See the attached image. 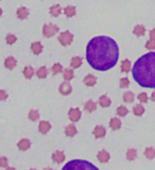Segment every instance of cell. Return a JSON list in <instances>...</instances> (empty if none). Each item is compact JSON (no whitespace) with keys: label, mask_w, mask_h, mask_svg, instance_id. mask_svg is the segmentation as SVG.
<instances>
[{"label":"cell","mask_w":155,"mask_h":170,"mask_svg":"<svg viewBox=\"0 0 155 170\" xmlns=\"http://www.w3.org/2000/svg\"><path fill=\"white\" fill-rule=\"evenodd\" d=\"M128 109L124 106H119L118 109H117V114H118V116H120V117H124L126 114H128Z\"/></svg>","instance_id":"obj_35"},{"label":"cell","mask_w":155,"mask_h":170,"mask_svg":"<svg viewBox=\"0 0 155 170\" xmlns=\"http://www.w3.org/2000/svg\"><path fill=\"white\" fill-rule=\"evenodd\" d=\"M84 107H85V110H86L87 112H94V111H96V109H97V104L95 103L94 101H92V100H89V101H87L86 103H85L84 105Z\"/></svg>","instance_id":"obj_28"},{"label":"cell","mask_w":155,"mask_h":170,"mask_svg":"<svg viewBox=\"0 0 155 170\" xmlns=\"http://www.w3.org/2000/svg\"><path fill=\"white\" fill-rule=\"evenodd\" d=\"M73 77H75V75H73V70H72V69H65V70L63 71L64 80L70 81V80H72V79H73Z\"/></svg>","instance_id":"obj_23"},{"label":"cell","mask_w":155,"mask_h":170,"mask_svg":"<svg viewBox=\"0 0 155 170\" xmlns=\"http://www.w3.org/2000/svg\"><path fill=\"white\" fill-rule=\"evenodd\" d=\"M29 16V10L25 6H20L19 9L17 10V17L19 19H26Z\"/></svg>","instance_id":"obj_13"},{"label":"cell","mask_w":155,"mask_h":170,"mask_svg":"<svg viewBox=\"0 0 155 170\" xmlns=\"http://www.w3.org/2000/svg\"><path fill=\"white\" fill-rule=\"evenodd\" d=\"M97 159H98V161L101 163H106V162H108V160H109V154L105 151V150H102V151H100L98 153Z\"/></svg>","instance_id":"obj_15"},{"label":"cell","mask_w":155,"mask_h":170,"mask_svg":"<svg viewBox=\"0 0 155 170\" xmlns=\"http://www.w3.org/2000/svg\"><path fill=\"white\" fill-rule=\"evenodd\" d=\"M29 119L32 121H37L39 119V113L36 110H31L29 113Z\"/></svg>","instance_id":"obj_33"},{"label":"cell","mask_w":155,"mask_h":170,"mask_svg":"<svg viewBox=\"0 0 155 170\" xmlns=\"http://www.w3.org/2000/svg\"><path fill=\"white\" fill-rule=\"evenodd\" d=\"M73 40V35L69 31H64L59 34V42L61 43L62 46H69Z\"/></svg>","instance_id":"obj_5"},{"label":"cell","mask_w":155,"mask_h":170,"mask_svg":"<svg viewBox=\"0 0 155 170\" xmlns=\"http://www.w3.org/2000/svg\"><path fill=\"white\" fill-rule=\"evenodd\" d=\"M106 134V130L104 126H97L96 128H95V131H94V135L96 138H102L104 137Z\"/></svg>","instance_id":"obj_9"},{"label":"cell","mask_w":155,"mask_h":170,"mask_svg":"<svg viewBox=\"0 0 155 170\" xmlns=\"http://www.w3.org/2000/svg\"><path fill=\"white\" fill-rule=\"evenodd\" d=\"M132 75L140 86L155 88V52H149L139 57L135 62Z\"/></svg>","instance_id":"obj_2"},{"label":"cell","mask_w":155,"mask_h":170,"mask_svg":"<svg viewBox=\"0 0 155 170\" xmlns=\"http://www.w3.org/2000/svg\"><path fill=\"white\" fill-rule=\"evenodd\" d=\"M64 14H65L67 17H72L75 15V8L72 6H68L64 9Z\"/></svg>","instance_id":"obj_22"},{"label":"cell","mask_w":155,"mask_h":170,"mask_svg":"<svg viewBox=\"0 0 155 170\" xmlns=\"http://www.w3.org/2000/svg\"><path fill=\"white\" fill-rule=\"evenodd\" d=\"M6 43H8L9 45H12V44H14V43L16 42V37L14 36L13 34H9L8 36H6Z\"/></svg>","instance_id":"obj_38"},{"label":"cell","mask_w":155,"mask_h":170,"mask_svg":"<svg viewBox=\"0 0 155 170\" xmlns=\"http://www.w3.org/2000/svg\"><path fill=\"white\" fill-rule=\"evenodd\" d=\"M145 48L149 50H154L155 49V38L150 37V39L145 44Z\"/></svg>","instance_id":"obj_36"},{"label":"cell","mask_w":155,"mask_h":170,"mask_svg":"<svg viewBox=\"0 0 155 170\" xmlns=\"http://www.w3.org/2000/svg\"><path fill=\"white\" fill-rule=\"evenodd\" d=\"M84 83L87 86H94L97 83V79L95 76L92 75H87L84 79Z\"/></svg>","instance_id":"obj_18"},{"label":"cell","mask_w":155,"mask_h":170,"mask_svg":"<svg viewBox=\"0 0 155 170\" xmlns=\"http://www.w3.org/2000/svg\"><path fill=\"white\" fill-rule=\"evenodd\" d=\"M145 156L149 160H152L155 157V149L154 148H147L145 150Z\"/></svg>","instance_id":"obj_31"},{"label":"cell","mask_w":155,"mask_h":170,"mask_svg":"<svg viewBox=\"0 0 155 170\" xmlns=\"http://www.w3.org/2000/svg\"><path fill=\"white\" fill-rule=\"evenodd\" d=\"M63 169H97V167L86 161L75 160L66 164Z\"/></svg>","instance_id":"obj_3"},{"label":"cell","mask_w":155,"mask_h":170,"mask_svg":"<svg viewBox=\"0 0 155 170\" xmlns=\"http://www.w3.org/2000/svg\"><path fill=\"white\" fill-rule=\"evenodd\" d=\"M109 126H111V129H112V130H114V131H116V130H118V129H120V126H121L120 119H118V118H112L111 121H109Z\"/></svg>","instance_id":"obj_17"},{"label":"cell","mask_w":155,"mask_h":170,"mask_svg":"<svg viewBox=\"0 0 155 170\" xmlns=\"http://www.w3.org/2000/svg\"><path fill=\"white\" fill-rule=\"evenodd\" d=\"M119 57L118 45L108 36H97L89 40L86 47V60L96 70L106 71L117 64Z\"/></svg>","instance_id":"obj_1"},{"label":"cell","mask_w":155,"mask_h":170,"mask_svg":"<svg viewBox=\"0 0 155 170\" xmlns=\"http://www.w3.org/2000/svg\"><path fill=\"white\" fill-rule=\"evenodd\" d=\"M112 103V101H111V99H109L107 96H102V97H100V99H99V104L101 105L102 107H108L109 105H111Z\"/></svg>","instance_id":"obj_19"},{"label":"cell","mask_w":155,"mask_h":170,"mask_svg":"<svg viewBox=\"0 0 155 170\" xmlns=\"http://www.w3.org/2000/svg\"><path fill=\"white\" fill-rule=\"evenodd\" d=\"M31 51L33 52L34 54H39V53H42V51H43V46H42V44H40L39 42H35V43H33L32 45H31Z\"/></svg>","instance_id":"obj_16"},{"label":"cell","mask_w":155,"mask_h":170,"mask_svg":"<svg viewBox=\"0 0 155 170\" xmlns=\"http://www.w3.org/2000/svg\"><path fill=\"white\" fill-rule=\"evenodd\" d=\"M69 119H70L72 122H77V121L80 120L81 118V112L79 109H70L68 113Z\"/></svg>","instance_id":"obj_6"},{"label":"cell","mask_w":155,"mask_h":170,"mask_svg":"<svg viewBox=\"0 0 155 170\" xmlns=\"http://www.w3.org/2000/svg\"><path fill=\"white\" fill-rule=\"evenodd\" d=\"M131 70V63L128 60H124L121 63V71L122 73H128Z\"/></svg>","instance_id":"obj_29"},{"label":"cell","mask_w":155,"mask_h":170,"mask_svg":"<svg viewBox=\"0 0 155 170\" xmlns=\"http://www.w3.org/2000/svg\"><path fill=\"white\" fill-rule=\"evenodd\" d=\"M151 99H152V101H154L155 102V92L152 94V96H151Z\"/></svg>","instance_id":"obj_43"},{"label":"cell","mask_w":155,"mask_h":170,"mask_svg":"<svg viewBox=\"0 0 155 170\" xmlns=\"http://www.w3.org/2000/svg\"><path fill=\"white\" fill-rule=\"evenodd\" d=\"M130 85V81H128V78H122L120 80V87L121 88H126Z\"/></svg>","instance_id":"obj_37"},{"label":"cell","mask_w":155,"mask_h":170,"mask_svg":"<svg viewBox=\"0 0 155 170\" xmlns=\"http://www.w3.org/2000/svg\"><path fill=\"white\" fill-rule=\"evenodd\" d=\"M64 132H65V134L67 136H69V137H72V136H75V134H77V128H75L73 124H69V126H65V130H64Z\"/></svg>","instance_id":"obj_14"},{"label":"cell","mask_w":155,"mask_h":170,"mask_svg":"<svg viewBox=\"0 0 155 170\" xmlns=\"http://www.w3.org/2000/svg\"><path fill=\"white\" fill-rule=\"evenodd\" d=\"M62 70H63V67H62L61 64L56 63L52 66V73H53V75H58V73H62Z\"/></svg>","instance_id":"obj_34"},{"label":"cell","mask_w":155,"mask_h":170,"mask_svg":"<svg viewBox=\"0 0 155 170\" xmlns=\"http://www.w3.org/2000/svg\"><path fill=\"white\" fill-rule=\"evenodd\" d=\"M134 99H135V96L134 94H133L132 92H126L124 95H123V101L124 102H133L134 101Z\"/></svg>","instance_id":"obj_32"},{"label":"cell","mask_w":155,"mask_h":170,"mask_svg":"<svg viewBox=\"0 0 155 170\" xmlns=\"http://www.w3.org/2000/svg\"><path fill=\"white\" fill-rule=\"evenodd\" d=\"M36 75L39 79H45L47 76H48V69H47L45 66L40 67V68H39V70L36 71Z\"/></svg>","instance_id":"obj_26"},{"label":"cell","mask_w":155,"mask_h":170,"mask_svg":"<svg viewBox=\"0 0 155 170\" xmlns=\"http://www.w3.org/2000/svg\"><path fill=\"white\" fill-rule=\"evenodd\" d=\"M59 32V27L55 26L54 23H50V25H45L43 28V34L45 37H52Z\"/></svg>","instance_id":"obj_4"},{"label":"cell","mask_w":155,"mask_h":170,"mask_svg":"<svg viewBox=\"0 0 155 170\" xmlns=\"http://www.w3.org/2000/svg\"><path fill=\"white\" fill-rule=\"evenodd\" d=\"M52 161L56 164H59V163L65 161V154H64L63 151H55L52 154Z\"/></svg>","instance_id":"obj_8"},{"label":"cell","mask_w":155,"mask_h":170,"mask_svg":"<svg viewBox=\"0 0 155 170\" xmlns=\"http://www.w3.org/2000/svg\"><path fill=\"white\" fill-rule=\"evenodd\" d=\"M136 157H137V151L135 149H128L126 152V159L128 161H134Z\"/></svg>","instance_id":"obj_30"},{"label":"cell","mask_w":155,"mask_h":170,"mask_svg":"<svg viewBox=\"0 0 155 170\" xmlns=\"http://www.w3.org/2000/svg\"><path fill=\"white\" fill-rule=\"evenodd\" d=\"M1 14H2V10L0 9V16H1Z\"/></svg>","instance_id":"obj_44"},{"label":"cell","mask_w":155,"mask_h":170,"mask_svg":"<svg viewBox=\"0 0 155 170\" xmlns=\"http://www.w3.org/2000/svg\"><path fill=\"white\" fill-rule=\"evenodd\" d=\"M8 98V94H6V90L3 89H0V101H3Z\"/></svg>","instance_id":"obj_41"},{"label":"cell","mask_w":155,"mask_h":170,"mask_svg":"<svg viewBox=\"0 0 155 170\" xmlns=\"http://www.w3.org/2000/svg\"><path fill=\"white\" fill-rule=\"evenodd\" d=\"M70 65L75 69L79 68V67L82 65V60H81V57H79V56L72 57V60H71V62H70Z\"/></svg>","instance_id":"obj_24"},{"label":"cell","mask_w":155,"mask_h":170,"mask_svg":"<svg viewBox=\"0 0 155 170\" xmlns=\"http://www.w3.org/2000/svg\"><path fill=\"white\" fill-rule=\"evenodd\" d=\"M34 75V70H33V68L31 66H27L25 69H23V77H25L26 79H31Z\"/></svg>","instance_id":"obj_25"},{"label":"cell","mask_w":155,"mask_h":170,"mask_svg":"<svg viewBox=\"0 0 155 170\" xmlns=\"http://www.w3.org/2000/svg\"><path fill=\"white\" fill-rule=\"evenodd\" d=\"M50 129H51V124H50L48 121H40L39 124V131L42 134L48 133Z\"/></svg>","instance_id":"obj_10"},{"label":"cell","mask_w":155,"mask_h":170,"mask_svg":"<svg viewBox=\"0 0 155 170\" xmlns=\"http://www.w3.org/2000/svg\"><path fill=\"white\" fill-rule=\"evenodd\" d=\"M17 147H18V149L21 150V151H26V150H28L31 147V143H30L29 139L23 138V139H21L18 142Z\"/></svg>","instance_id":"obj_11"},{"label":"cell","mask_w":155,"mask_h":170,"mask_svg":"<svg viewBox=\"0 0 155 170\" xmlns=\"http://www.w3.org/2000/svg\"><path fill=\"white\" fill-rule=\"evenodd\" d=\"M71 90H72L71 85L69 84L68 81H66V80H65V82H63L61 84V86H59V93L64 96H68L71 93Z\"/></svg>","instance_id":"obj_7"},{"label":"cell","mask_w":155,"mask_h":170,"mask_svg":"<svg viewBox=\"0 0 155 170\" xmlns=\"http://www.w3.org/2000/svg\"><path fill=\"white\" fill-rule=\"evenodd\" d=\"M62 13V9L59 4H55V6H52L50 8V14H51L53 17H58L59 14Z\"/></svg>","instance_id":"obj_20"},{"label":"cell","mask_w":155,"mask_h":170,"mask_svg":"<svg viewBox=\"0 0 155 170\" xmlns=\"http://www.w3.org/2000/svg\"><path fill=\"white\" fill-rule=\"evenodd\" d=\"M133 33H134L136 36H142V35H145V28L144 27V26L138 25L134 28Z\"/></svg>","instance_id":"obj_21"},{"label":"cell","mask_w":155,"mask_h":170,"mask_svg":"<svg viewBox=\"0 0 155 170\" xmlns=\"http://www.w3.org/2000/svg\"><path fill=\"white\" fill-rule=\"evenodd\" d=\"M8 159L4 156H1L0 157V167H3V168H6V167H8Z\"/></svg>","instance_id":"obj_40"},{"label":"cell","mask_w":155,"mask_h":170,"mask_svg":"<svg viewBox=\"0 0 155 170\" xmlns=\"http://www.w3.org/2000/svg\"><path fill=\"white\" fill-rule=\"evenodd\" d=\"M150 37L155 38V29H153V30L150 31Z\"/></svg>","instance_id":"obj_42"},{"label":"cell","mask_w":155,"mask_h":170,"mask_svg":"<svg viewBox=\"0 0 155 170\" xmlns=\"http://www.w3.org/2000/svg\"><path fill=\"white\" fill-rule=\"evenodd\" d=\"M133 113H134V115H136V116H141V115L145 113V107L142 106L141 104L135 105V106L133 107Z\"/></svg>","instance_id":"obj_27"},{"label":"cell","mask_w":155,"mask_h":170,"mask_svg":"<svg viewBox=\"0 0 155 170\" xmlns=\"http://www.w3.org/2000/svg\"><path fill=\"white\" fill-rule=\"evenodd\" d=\"M16 60L14 59L13 56H9L6 59V61H4V66H6V68L10 69V70H12V69H14V67L16 66Z\"/></svg>","instance_id":"obj_12"},{"label":"cell","mask_w":155,"mask_h":170,"mask_svg":"<svg viewBox=\"0 0 155 170\" xmlns=\"http://www.w3.org/2000/svg\"><path fill=\"white\" fill-rule=\"evenodd\" d=\"M138 100H139L140 102H144V103H145V102H148V96L145 93H141V94L138 95Z\"/></svg>","instance_id":"obj_39"}]
</instances>
